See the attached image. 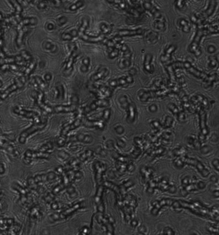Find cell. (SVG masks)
Wrapping results in <instances>:
<instances>
[{
	"label": "cell",
	"instance_id": "6da1fadb",
	"mask_svg": "<svg viewBox=\"0 0 219 235\" xmlns=\"http://www.w3.org/2000/svg\"><path fill=\"white\" fill-rule=\"evenodd\" d=\"M205 32V30L202 29L198 30L197 32V34L195 35L194 39H193V42H192V44H190L189 47V50L190 52L195 53L196 55L200 54V51L199 50V48H198V46H199V42L201 39V37H202L203 35H204Z\"/></svg>",
	"mask_w": 219,
	"mask_h": 235
},
{
	"label": "cell",
	"instance_id": "7a4b0ae2",
	"mask_svg": "<svg viewBox=\"0 0 219 235\" xmlns=\"http://www.w3.org/2000/svg\"><path fill=\"white\" fill-rule=\"evenodd\" d=\"M88 25V22L87 21H84L82 24V26L81 27V29H80L79 34H80V37L83 39L84 40L89 42H92V43H95V42H99L103 40L104 37L102 36H98L97 37H90L88 36V35H85L84 34V30L86 27H87Z\"/></svg>",
	"mask_w": 219,
	"mask_h": 235
},
{
	"label": "cell",
	"instance_id": "3957f363",
	"mask_svg": "<svg viewBox=\"0 0 219 235\" xmlns=\"http://www.w3.org/2000/svg\"><path fill=\"white\" fill-rule=\"evenodd\" d=\"M94 168H95V179L96 183L98 185H100L102 181L103 174L106 170V167L105 165L101 162L96 161L94 165Z\"/></svg>",
	"mask_w": 219,
	"mask_h": 235
},
{
	"label": "cell",
	"instance_id": "277c9868",
	"mask_svg": "<svg viewBox=\"0 0 219 235\" xmlns=\"http://www.w3.org/2000/svg\"><path fill=\"white\" fill-rule=\"evenodd\" d=\"M182 67L184 68L188 72L190 73L192 75H194L197 78H199L201 79H204V80H206V78H208V76L206 74L200 72V71L197 70V69L195 68L191 64L190 62H184L182 63Z\"/></svg>",
	"mask_w": 219,
	"mask_h": 235
},
{
	"label": "cell",
	"instance_id": "5b68a950",
	"mask_svg": "<svg viewBox=\"0 0 219 235\" xmlns=\"http://www.w3.org/2000/svg\"><path fill=\"white\" fill-rule=\"evenodd\" d=\"M199 118L201 134L206 136L208 134L209 131L207 125H206V114L203 109H200L199 111Z\"/></svg>",
	"mask_w": 219,
	"mask_h": 235
},
{
	"label": "cell",
	"instance_id": "8992f818",
	"mask_svg": "<svg viewBox=\"0 0 219 235\" xmlns=\"http://www.w3.org/2000/svg\"><path fill=\"white\" fill-rule=\"evenodd\" d=\"M133 82V78L131 76H125V77H122L119 78L118 79H114L110 81L109 82V85L111 87H116L118 86H123L127 84H130L132 83Z\"/></svg>",
	"mask_w": 219,
	"mask_h": 235
},
{
	"label": "cell",
	"instance_id": "52a82bcc",
	"mask_svg": "<svg viewBox=\"0 0 219 235\" xmlns=\"http://www.w3.org/2000/svg\"><path fill=\"white\" fill-rule=\"evenodd\" d=\"M127 111L128 112V116L127 118V120L129 123H132L136 118V109L133 102L129 103L127 107Z\"/></svg>",
	"mask_w": 219,
	"mask_h": 235
},
{
	"label": "cell",
	"instance_id": "ba28073f",
	"mask_svg": "<svg viewBox=\"0 0 219 235\" xmlns=\"http://www.w3.org/2000/svg\"><path fill=\"white\" fill-rule=\"evenodd\" d=\"M174 202V200H172V199H162V200L157 201V200H154L152 202V206H153V208H156L157 210H160L162 207L165 206H172V204Z\"/></svg>",
	"mask_w": 219,
	"mask_h": 235
},
{
	"label": "cell",
	"instance_id": "9c48e42d",
	"mask_svg": "<svg viewBox=\"0 0 219 235\" xmlns=\"http://www.w3.org/2000/svg\"><path fill=\"white\" fill-rule=\"evenodd\" d=\"M103 186H104V187L110 189V190H112L114 191V193H115L116 196L117 198V200H121V194L120 190H119V186L114 185V184L113 183L109 182V181H106V182L104 183Z\"/></svg>",
	"mask_w": 219,
	"mask_h": 235
},
{
	"label": "cell",
	"instance_id": "30bf717a",
	"mask_svg": "<svg viewBox=\"0 0 219 235\" xmlns=\"http://www.w3.org/2000/svg\"><path fill=\"white\" fill-rule=\"evenodd\" d=\"M143 30L139 29L136 30H120L118 32V35L119 37H125V36H134V35L142 34Z\"/></svg>",
	"mask_w": 219,
	"mask_h": 235
},
{
	"label": "cell",
	"instance_id": "8fae6325",
	"mask_svg": "<svg viewBox=\"0 0 219 235\" xmlns=\"http://www.w3.org/2000/svg\"><path fill=\"white\" fill-rule=\"evenodd\" d=\"M152 56L151 54H147L145 57V62H144V68L145 70L147 71H148L149 73H152L153 72V69L152 68L151 66V61H152Z\"/></svg>",
	"mask_w": 219,
	"mask_h": 235
},
{
	"label": "cell",
	"instance_id": "7c38bea8",
	"mask_svg": "<svg viewBox=\"0 0 219 235\" xmlns=\"http://www.w3.org/2000/svg\"><path fill=\"white\" fill-rule=\"evenodd\" d=\"M195 167L197 168V169L198 170V172L202 174L203 177H208V176L210 175V172H209L206 168H205L204 166L203 165L202 163L200 161H197V163H196Z\"/></svg>",
	"mask_w": 219,
	"mask_h": 235
},
{
	"label": "cell",
	"instance_id": "4fadbf2b",
	"mask_svg": "<svg viewBox=\"0 0 219 235\" xmlns=\"http://www.w3.org/2000/svg\"><path fill=\"white\" fill-rule=\"evenodd\" d=\"M216 3L215 1V0H213V1H211L210 2V7H209L208 9L204 13L202 14V16H201V17L203 19H205L206 17H208V16H210V15L213 13V12L214 10H215V8L216 7Z\"/></svg>",
	"mask_w": 219,
	"mask_h": 235
},
{
	"label": "cell",
	"instance_id": "5bb4252c",
	"mask_svg": "<svg viewBox=\"0 0 219 235\" xmlns=\"http://www.w3.org/2000/svg\"><path fill=\"white\" fill-rule=\"evenodd\" d=\"M104 186L103 185H100L99 186L97 191H96V195L95 196V203L96 204V205H98V204H100V202H102V194L104 192Z\"/></svg>",
	"mask_w": 219,
	"mask_h": 235
},
{
	"label": "cell",
	"instance_id": "9a60e30c",
	"mask_svg": "<svg viewBox=\"0 0 219 235\" xmlns=\"http://www.w3.org/2000/svg\"><path fill=\"white\" fill-rule=\"evenodd\" d=\"M77 138L78 139V141H82L84 143H90L92 142V140H93L92 137L90 136H88V135H84V134L78 135Z\"/></svg>",
	"mask_w": 219,
	"mask_h": 235
},
{
	"label": "cell",
	"instance_id": "2e32d148",
	"mask_svg": "<svg viewBox=\"0 0 219 235\" xmlns=\"http://www.w3.org/2000/svg\"><path fill=\"white\" fill-rule=\"evenodd\" d=\"M107 72V69L104 68L102 69V70H100L98 71V72L95 74V75L93 76V80H100V79H102L103 77L106 76V73Z\"/></svg>",
	"mask_w": 219,
	"mask_h": 235
},
{
	"label": "cell",
	"instance_id": "e0dca14e",
	"mask_svg": "<svg viewBox=\"0 0 219 235\" xmlns=\"http://www.w3.org/2000/svg\"><path fill=\"white\" fill-rule=\"evenodd\" d=\"M174 154L175 155H177L178 157H182V156H186V151L185 149L184 148H179V149H176L174 150Z\"/></svg>",
	"mask_w": 219,
	"mask_h": 235
},
{
	"label": "cell",
	"instance_id": "ac0fdd59",
	"mask_svg": "<svg viewBox=\"0 0 219 235\" xmlns=\"http://www.w3.org/2000/svg\"><path fill=\"white\" fill-rule=\"evenodd\" d=\"M106 230H107V234H114V227L113 226V224L110 223V222H108V224H106L105 226Z\"/></svg>",
	"mask_w": 219,
	"mask_h": 235
},
{
	"label": "cell",
	"instance_id": "d6986e66",
	"mask_svg": "<svg viewBox=\"0 0 219 235\" xmlns=\"http://www.w3.org/2000/svg\"><path fill=\"white\" fill-rule=\"evenodd\" d=\"M173 122H174V120H173L172 118L169 117V116H167L166 120H165V123L163 125V127L165 129L169 128V127H170L172 126Z\"/></svg>",
	"mask_w": 219,
	"mask_h": 235
},
{
	"label": "cell",
	"instance_id": "ffe728a7",
	"mask_svg": "<svg viewBox=\"0 0 219 235\" xmlns=\"http://www.w3.org/2000/svg\"><path fill=\"white\" fill-rule=\"evenodd\" d=\"M207 230L211 234H216L218 233V229L217 226L214 227V226L209 225V226H207Z\"/></svg>",
	"mask_w": 219,
	"mask_h": 235
},
{
	"label": "cell",
	"instance_id": "44dd1931",
	"mask_svg": "<svg viewBox=\"0 0 219 235\" xmlns=\"http://www.w3.org/2000/svg\"><path fill=\"white\" fill-rule=\"evenodd\" d=\"M110 115H111V110L109 109L105 110V111H104V113H103L102 119H104V121H108L109 120V118H110Z\"/></svg>",
	"mask_w": 219,
	"mask_h": 235
},
{
	"label": "cell",
	"instance_id": "7402d4cb",
	"mask_svg": "<svg viewBox=\"0 0 219 235\" xmlns=\"http://www.w3.org/2000/svg\"><path fill=\"white\" fill-rule=\"evenodd\" d=\"M192 183V181H191V179L190 177H188V176H186L184 178L182 179L181 181V183H182V188H185L186 186H188L189 184H190Z\"/></svg>",
	"mask_w": 219,
	"mask_h": 235
},
{
	"label": "cell",
	"instance_id": "603a6c76",
	"mask_svg": "<svg viewBox=\"0 0 219 235\" xmlns=\"http://www.w3.org/2000/svg\"><path fill=\"white\" fill-rule=\"evenodd\" d=\"M93 154V152L92 151V150H88L82 155V156H81V159H82V161H84L86 159H88V158L92 156Z\"/></svg>",
	"mask_w": 219,
	"mask_h": 235
},
{
	"label": "cell",
	"instance_id": "cb8c5ba5",
	"mask_svg": "<svg viewBox=\"0 0 219 235\" xmlns=\"http://www.w3.org/2000/svg\"><path fill=\"white\" fill-rule=\"evenodd\" d=\"M168 107H169V109L173 113L175 114H179V110H178L177 107L175 106V105H174V104H169V106H168Z\"/></svg>",
	"mask_w": 219,
	"mask_h": 235
},
{
	"label": "cell",
	"instance_id": "d4e9b609",
	"mask_svg": "<svg viewBox=\"0 0 219 235\" xmlns=\"http://www.w3.org/2000/svg\"><path fill=\"white\" fill-rule=\"evenodd\" d=\"M174 163L175 167L178 168H181L184 166V163L182 162V161L181 160V158H177V159H175L174 161Z\"/></svg>",
	"mask_w": 219,
	"mask_h": 235
},
{
	"label": "cell",
	"instance_id": "484cf974",
	"mask_svg": "<svg viewBox=\"0 0 219 235\" xmlns=\"http://www.w3.org/2000/svg\"><path fill=\"white\" fill-rule=\"evenodd\" d=\"M163 234H168V235H173V234H175V232L174 231H173V229H172L170 227H167L164 229Z\"/></svg>",
	"mask_w": 219,
	"mask_h": 235
},
{
	"label": "cell",
	"instance_id": "4316f807",
	"mask_svg": "<svg viewBox=\"0 0 219 235\" xmlns=\"http://www.w3.org/2000/svg\"><path fill=\"white\" fill-rule=\"evenodd\" d=\"M141 149H139V148L137 147H136V149L134 150V151L131 154V156L133 157V158H136L137 157L138 155L141 154Z\"/></svg>",
	"mask_w": 219,
	"mask_h": 235
},
{
	"label": "cell",
	"instance_id": "83f0119b",
	"mask_svg": "<svg viewBox=\"0 0 219 235\" xmlns=\"http://www.w3.org/2000/svg\"><path fill=\"white\" fill-rule=\"evenodd\" d=\"M106 146L107 148H108V149L109 150H114V143L113 141H111V140H109L106 142Z\"/></svg>",
	"mask_w": 219,
	"mask_h": 235
},
{
	"label": "cell",
	"instance_id": "f1b7e54d",
	"mask_svg": "<svg viewBox=\"0 0 219 235\" xmlns=\"http://www.w3.org/2000/svg\"><path fill=\"white\" fill-rule=\"evenodd\" d=\"M97 209L99 212H100L101 213H103L104 211H105V206H104V204L103 202H102L100 204H98L97 205Z\"/></svg>",
	"mask_w": 219,
	"mask_h": 235
},
{
	"label": "cell",
	"instance_id": "f546056e",
	"mask_svg": "<svg viewBox=\"0 0 219 235\" xmlns=\"http://www.w3.org/2000/svg\"><path fill=\"white\" fill-rule=\"evenodd\" d=\"M192 145H193V147H194L195 149H199L200 148V142L197 140V139H193V143Z\"/></svg>",
	"mask_w": 219,
	"mask_h": 235
},
{
	"label": "cell",
	"instance_id": "4dcf8cb0",
	"mask_svg": "<svg viewBox=\"0 0 219 235\" xmlns=\"http://www.w3.org/2000/svg\"><path fill=\"white\" fill-rule=\"evenodd\" d=\"M149 186H151V187L154 188H158V183H157L156 181L154 180H151L149 184Z\"/></svg>",
	"mask_w": 219,
	"mask_h": 235
},
{
	"label": "cell",
	"instance_id": "1f68e13d",
	"mask_svg": "<svg viewBox=\"0 0 219 235\" xmlns=\"http://www.w3.org/2000/svg\"><path fill=\"white\" fill-rule=\"evenodd\" d=\"M151 125L154 129H158L160 128V127H161V125L160 124L159 122L157 121H154L152 122Z\"/></svg>",
	"mask_w": 219,
	"mask_h": 235
},
{
	"label": "cell",
	"instance_id": "d6a6232c",
	"mask_svg": "<svg viewBox=\"0 0 219 235\" xmlns=\"http://www.w3.org/2000/svg\"><path fill=\"white\" fill-rule=\"evenodd\" d=\"M212 164L213 166L214 167V168H215V170L216 171H218L219 170V162H218V159H214L213 161H212Z\"/></svg>",
	"mask_w": 219,
	"mask_h": 235
},
{
	"label": "cell",
	"instance_id": "836d02e7",
	"mask_svg": "<svg viewBox=\"0 0 219 235\" xmlns=\"http://www.w3.org/2000/svg\"><path fill=\"white\" fill-rule=\"evenodd\" d=\"M126 168L127 170H128L129 172H132L135 170V166L132 163H129V164L126 165Z\"/></svg>",
	"mask_w": 219,
	"mask_h": 235
},
{
	"label": "cell",
	"instance_id": "e575fe53",
	"mask_svg": "<svg viewBox=\"0 0 219 235\" xmlns=\"http://www.w3.org/2000/svg\"><path fill=\"white\" fill-rule=\"evenodd\" d=\"M172 206L174 208V209H179V208H181V204L179 203V201H177V200H174L173 202V203L172 204Z\"/></svg>",
	"mask_w": 219,
	"mask_h": 235
},
{
	"label": "cell",
	"instance_id": "d590c367",
	"mask_svg": "<svg viewBox=\"0 0 219 235\" xmlns=\"http://www.w3.org/2000/svg\"><path fill=\"white\" fill-rule=\"evenodd\" d=\"M184 0H177L176 7L178 9H182L184 6Z\"/></svg>",
	"mask_w": 219,
	"mask_h": 235
},
{
	"label": "cell",
	"instance_id": "8d00e7d4",
	"mask_svg": "<svg viewBox=\"0 0 219 235\" xmlns=\"http://www.w3.org/2000/svg\"><path fill=\"white\" fill-rule=\"evenodd\" d=\"M200 150H201V152H202L204 154H208V153L210 152V147L208 146H204L201 148Z\"/></svg>",
	"mask_w": 219,
	"mask_h": 235
},
{
	"label": "cell",
	"instance_id": "74e56055",
	"mask_svg": "<svg viewBox=\"0 0 219 235\" xmlns=\"http://www.w3.org/2000/svg\"><path fill=\"white\" fill-rule=\"evenodd\" d=\"M96 153L98 155H106L107 153L105 152V150L102 149L101 147H98L97 149H96Z\"/></svg>",
	"mask_w": 219,
	"mask_h": 235
},
{
	"label": "cell",
	"instance_id": "f35d334b",
	"mask_svg": "<svg viewBox=\"0 0 219 235\" xmlns=\"http://www.w3.org/2000/svg\"><path fill=\"white\" fill-rule=\"evenodd\" d=\"M115 131L116 132V133H118V134H121L123 133L124 132V129L123 127L121 126H118L115 129Z\"/></svg>",
	"mask_w": 219,
	"mask_h": 235
},
{
	"label": "cell",
	"instance_id": "ab89813d",
	"mask_svg": "<svg viewBox=\"0 0 219 235\" xmlns=\"http://www.w3.org/2000/svg\"><path fill=\"white\" fill-rule=\"evenodd\" d=\"M177 118L178 119H179V121H184V119H185L184 114H183L182 112H179V114H177Z\"/></svg>",
	"mask_w": 219,
	"mask_h": 235
},
{
	"label": "cell",
	"instance_id": "60d3db41",
	"mask_svg": "<svg viewBox=\"0 0 219 235\" xmlns=\"http://www.w3.org/2000/svg\"><path fill=\"white\" fill-rule=\"evenodd\" d=\"M176 190H177V188L175 186L170 185L169 188V190H168V191H169V192L171 193H174L176 192Z\"/></svg>",
	"mask_w": 219,
	"mask_h": 235
},
{
	"label": "cell",
	"instance_id": "b9f144b4",
	"mask_svg": "<svg viewBox=\"0 0 219 235\" xmlns=\"http://www.w3.org/2000/svg\"><path fill=\"white\" fill-rule=\"evenodd\" d=\"M111 55H109V57H110L112 58H114L115 57H116L117 55H118V50H116V49H114L113 51H112V52H111Z\"/></svg>",
	"mask_w": 219,
	"mask_h": 235
},
{
	"label": "cell",
	"instance_id": "7bdbcfd3",
	"mask_svg": "<svg viewBox=\"0 0 219 235\" xmlns=\"http://www.w3.org/2000/svg\"><path fill=\"white\" fill-rule=\"evenodd\" d=\"M117 145H118L119 147H121V148H123L125 147V142H123L121 139H117Z\"/></svg>",
	"mask_w": 219,
	"mask_h": 235
},
{
	"label": "cell",
	"instance_id": "ee69618b",
	"mask_svg": "<svg viewBox=\"0 0 219 235\" xmlns=\"http://www.w3.org/2000/svg\"><path fill=\"white\" fill-rule=\"evenodd\" d=\"M138 231L140 232V233L145 234V233H146V231H147L146 227H145L144 226H140L138 228Z\"/></svg>",
	"mask_w": 219,
	"mask_h": 235
},
{
	"label": "cell",
	"instance_id": "f6af8a7d",
	"mask_svg": "<svg viewBox=\"0 0 219 235\" xmlns=\"http://www.w3.org/2000/svg\"><path fill=\"white\" fill-rule=\"evenodd\" d=\"M205 184L202 182V181H198L197 183V187L198 189H204L205 188Z\"/></svg>",
	"mask_w": 219,
	"mask_h": 235
},
{
	"label": "cell",
	"instance_id": "bcb514c9",
	"mask_svg": "<svg viewBox=\"0 0 219 235\" xmlns=\"http://www.w3.org/2000/svg\"><path fill=\"white\" fill-rule=\"evenodd\" d=\"M157 108L156 105H152V106L149 107V110L151 112H156L157 111Z\"/></svg>",
	"mask_w": 219,
	"mask_h": 235
},
{
	"label": "cell",
	"instance_id": "7dc6e473",
	"mask_svg": "<svg viewBox=\"0 0 219 235\" xmlns=\"http://www.w3.org/2000/svg\"><path fill=\"white\" fill-rule=\"evenodd\" d=\"M205 136H206L205 135H203L202 134H200L199 135V136H198V141H199L200 143L204 141L205 138H206Z\"/></svg>",
	"mask_w": 219,
	"mask_h": 235
},
{
	"label": "cell",
	"instance_id": "c3c4849f",
	"mask_svg": "<svg viewBox=\"0 0 219 235\" xmlns=\"http://www.w3.org/2000/svg\"><path fill=\"white\" fill-rule=\"evenodd\" d=\"M210 180L211 181V182H213V183H214L218 182V178L216 177L215 175L211 176V178H210Z\"/></svg>",
	"mask_w": 219,
	"mask_h": 235
},
{
	"label": "cell",
	"instance_id": "681fc988",
	"mask_svg": "<svg viewBox=\"0 0 219 235\" xmlns=\"http://www.w3.org/2000/svg\"><path fill=\"white\" fill-rule=\"evenodd\" d=\"M181 195H182V196H186L187 195H188V191L185 190L184 188H182V189L181 190Z\"/></svg>",
	"mask_w": 219,
	"mask_h": 235
},
{
	"label": "cell",
	"instance_id": "f907efd6",
	"mask_svg": "<svg viewBox=\"0 0 219 235\" xmlns=\"http://www.w3.org/2000/svg\"><path fill=\"white\" fill-rule=\"evenodd\" d=\"M154 189L153 188L151 187V186H149L148 188L147 189V192H148L149 193H150V194L153 193H154Z\"/></svg>",
	"mask_w": 219,
	"mask_h": 235
},
{
	"label": "cell",
	"instance_id": "816d5d0a",
	"mask_svg": "<svg viewBox=\"0 0 219 235\" xmlns=\"http://www.w3.org/2000/svg\"><path fill=\"white\" fill-rule=\"evenodd\" d=\"M137 225V220H132L131 222V226L132 227H136Z\"/></svg>",
	"mask_w": 219,
	"mask_h": 235
}]
</instances>
